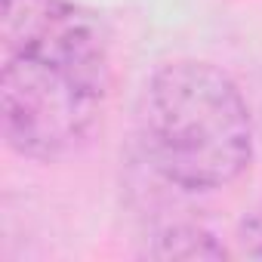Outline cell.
<instances>
[{
  "label": "cell",
  "instance_id": "6da1fadb",
  "mask_svg": "<svg viewBox=\"0 0 262 262\" xmlns=\"http://www.w3.org/2000/svg\"><path fill=\"white\" fill-rule=\"evenodd\" d=\"M111 90L102 19L77 0H0V129L31 161L74 155Z\"/></svg>",
  "mask_w": 262,
  "mask_h": 262
},
{
  "label": "cell",
  "instance_id": "7a4b0ae2",
  "mask_svg": "<svg viewBox=\"0 0 262 262\" xmlns=\"http://www.w3.org/2000/svg\"><path fill=\"white\" fill-rule=\"evenodd\" d=\"M139 117L155 170L182 191L228 188L253 164L250 105L241 86L213 62L173 59L155 68Z\"/></svg>",
  "mask_w": 262,
  "mask_h": 262
},
{
  "label": "cell",
  "instance_id": "3957f363",
  "mask_svg": "<svg viewBox=\"0 0 262 262\" xmlns=\"http://www.w3.org/2000/svg\"><path fill=\"white\" fill-rule=\"evenodd\" d=\"M158 259H225V247L198 225H170L151 250Z\"/></svg>",
  "mask_w": 262,
  "mask_h": 262
},
{
  "label": "cell",
  "instance_id": "277c9868",
  "mask_svg": "<svg viewBox=\"0 0 262 262\" xmlns=\"http://www.w3.org/2000/svg\"><path fill=\"white\" fill-rule=\"evenodd\" d=\"M241 237H244L247 250H250L253 256L262 259V204L244 219V225H241Z\"/></svg>",
  "mask_w": 262,
  "mask_h": 262
}]
</instances>
